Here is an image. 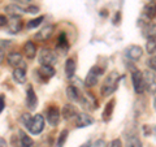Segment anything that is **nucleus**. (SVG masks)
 <instances>
[{
    "label": "nucleus",
    "mask_w": 156,
    "mask_h": 147,
    "mask_svg": "<svg viewBox=\"0 0 156 147\" xmlns=\"http://www.w3.org/2000/svg\"><path fill=\"white\" fill-rule=\"evenodd\" d=\"M31 120H33V117L29 115V113H23L22 116H21V122L23 125H26L27 128L30 126V124H31Z\"/></svg>",
    "instance_id": "nucleus-30"
},
{
    "label": "nucleus",
    "mask_w": 156,
    "mask_h": 147,
    "mask_svg": "<svg viewBox=\"0 0 156 147\" xmlns=\"http://www.w3.org/2000/svg\"><path fill=\"white\" fill-rule=\"evenodd\" d=\"M68 130L66 129H64L60 133V135H58V139H57V147H64V145H65V142H66V139H68Z\"/></svg>",
    "instance_id": "nucleus-26"
},
{
    "label": "nucleus",
    "mask_w": 156,
    "mask_h": 147,
    "mask_svg": "<svg viewBox=\"0 0 156 147\" xmlns=\"http://www.w3.org/2000/svg\"><path fill=\"white\" fill-rule=\"evenodd\" d=\"M155 130H156V128H155Z\"/></svg>",
    "instance_id": "nucleus-42"
},
{
    "label": "nucleus",
    "mask_w": 156,
    "mask_h": 147,
    "mask_svg": "<svg viewBox=\"0 0 156 147\" xmlns=\"http://www.w3.org/2000/svg\"><path fill=\"white\" fill-rule=\"evenodd\" d=\"M80 102H81L82 107H83L85 109H89V111L96 109V107H98V102L95 99V96L92 94H90V92L82 94L81 98H80Z\"/></svg>",
    "instance_id": "nucleus-6"
},
{
    "label": "nucleus",
    "mask_w": 156,
    "mask_h": 147,
    "mask_svg": "<svg viewBox=\"0 0 156 147\" xmlns=\"http://www.w3.org/2000/svg\"><path fill=\"white\" fill-rule=\"evenodd\" d=\"M60 111H58L57 107H50L47 111V121L48 124L52 126H56L60 121Z\"/></svg>",
    "instance_id": "nucleus-9"
},
{
    "label": "nucleus",
    "mask_w": 156,
    "mask_h": 147,
    "mask_svg": "<svg viewBox=\"0 0 156 147\" xmlns=\"http://www.w3.org/2000/svg\"><path fill=\"white\" fill-rule=\"evenodd\" d=\"M113 104H115V100H112L111 103H108V104H107V107H105V111H104V113H103L104 120H108L109 117H111L112 109H113Z\"/></svg>",
    "instance_id": "nucleus-29"
},
{
    "label": "nucleus",
    "mask_w": 156,
    "mask_h": 147,
    "mask_svg": "<svg viewBox=\"0 0 156 147\" xmlns=\"http://www.w3.org/2000/svg\"><path fill=\"white\" fill-rule=\"evenodd\" d=\"M108 147H122V142H121V139H113Z\"/></svg>",
    "instance_id": "nucleus-34"
},
{
    "label": "nucleus",
    "mask_w": 156,
    "mask_h": 147,
    "mask_svg": "<svg viewBox=\"0 0 156 147\" xmlns=\"http://www.w3.org/2000/svg\"><path fill=\"white\" fill-rule=\"evenodd\" d=\"M146 50H147L150 55H152V53L156 52V41L155 39H148L147 45H146Z\"/></svg>",
    "instance_id": "nucleus-27"
},
{
    "label": "nucleus",
    "mask_w": 156,
    "mask_h": 147,
    "mask_svg": "<svg viewBox=\"0 0 156 147\" xmlns=\"http://www.w3.org/2000/svg\"><path fill=\"white\" fill-rule=\"evenodd\" d=\"M7 61L11 66L18 68L22 64V56H21V53H18V52H11V53H8V56H7Z\"/></svg>",
    "instance_id": "nucleus-17"
},
{
    "label": "nucleus",
    "mask_w": 156,
    "mask_h": 147,
    "mask_svg": "<svg viewBox=\"0 0 156 147\" xmlns=\"http://www.w3.org/2000/svg\"><path fill=\"white\" fill-rule=\"evenodd\" d=\"M143 37L147 39H156V23L148 22L143 27Z\"/></svg>",
    "instance_id": "nucleus-20"
},
{
    "label": "nucleus",
    "mask_w": 156,
    "mask_h": 147,
    "mask_svg": "<svg viewBox=\"0 0 156 147\" xmlns=\"http://www.w3.org/2000/svg\"><path fill=\"white\" fill-rule=\"evenodd\" d=\"M26 106L30 111H34L38 106V98H37V94L34 92V89L31 86H29L27 91H26Z\"/></svg>",
    "instance_id": "nucleus-8"
},
{
    "label": "nucleus",
    "mask_w": 156,
    "mask_h": 147,
    "mask_svg": "<svg viewBox=\"0 0 156 147\" xmlns=\"http://www.w3.org/2000/svg\"><path fill=\"white\" fill-rule=\"evenodd\" d=\"M16 145L17 146H14V147H31L33 146V139L23 130H20L18 131V139L16 142Z\"/></svg>",
    "instance_id": "nucleus-13"
},
{
    "label": "nucleus",
    "mask_w": 156,
    "mask_h": 147,
    "mask_svg": "<svg viewBox=\"0 0 156 147\" xmlns=\"http://www.w3.org/2000/svg\"><path fill=\"white\" fill-rule=\"evenodd\" d=\"M143 14L148 20H152L156 16V5L155 4H147V5L143 8Z\"/></svg>",
    "instance_id": "nucleus-25"
},
{
    "label": "nucleus",
    "mask_w": 156,
    "mask_h": 147,
    "mask_svg": "<svg viewBox=\"0 0 156 147\" xmlns=\"http://www.w3.org/2000/svg\"><path fill=\"white\" fill-rule=\"evenodd\" d=\"M27 129L30 130V133L34 135H38L39 133H42V130L44 129V117L42 115H35L33 117L31 124Z\"/></svg>",
    "instance_id": "nucleus-5"
},
{
    "label": "nucleus",
    "mask_w": 156,
    "mask_h": 147,
    "mask_svg": "<svg viewBox=\"0 0 156 147\" xmlns=\"http://www.w3.org/2000/svg\"><path fill=\"white\" fill-rule=\"evenodd\" d=\"M147 65H148V68L151 70H154V72H156V56H152L150 59V60L147 61Z\"/></svg>",
    "instance_id": "nucleus-32"
},
{
    "label": "nucleus",
    "mask_w": 156,
    "mask_h": 147,
    "mask_svg": "<svg viewBox=\"0 0 156 147\" xmlns=\"http://www.w3.org/2000/svg\"><path fill=\"white\" fill-rule=\"evenodd\" d=\"M76 117H77L76 121L77 128H86V126L92 125V122H94V119L89 113H78Z\"/></svg>",
    "instance_id": "nucleus-11"
},
{
    "label": "nucleus",
    "mask_w": 156,
    "mask_h": 147,
    "mask_svg": "<svg viewBox=\"0 0 156 147\" xmlns=\"http://www.w3.org/2000/svg\"><path fill=\"white\" fill-rule=\"evenodd\" d=\"M0 147H7V142L3 138H0Z\"/></svg>",
    "instance_id": "nucleus-38"
},
{
    "label": "nucleus",
    "mask_w": 156,
    "mask_h": 147,
    "mask_svg": "<svg viewBox=\"0 0 156 147\" xmlns=\"http://www.w3.org/2000/svg\"><path fill=\"white\" fill-rule=\"evenodd\" d=\"M23 52L27 59H34L37 55V47L34 45V42H26L23 46Z\"/></svg>",
    "instance_id": "nucleus-22"
},
{
    "label": "nucleus",
    "mask_w": 156,
    "mask_h": 147,
    "mask_svg": "<svg viewBox=\"0 0 156 147\" xmlns=\"http://www.w3.org/2000/svg\"><path fill=\"white\" fill-rule=\"evenodd\" d=\"M61 115H62V117H64L65 120H69V119H72V117L77 116L78 113H77L76 107L73 104H65L64 108H62V111H61Z\"/></svg>",
    "instance_id": "nucleus-21"
},
{
    "label": "nucleus",
    "mask_w": 156,
    "mask_h": 147,
    "mask_svg": "<svg viewBox=\"0 0 156 147\" xmlns=\"http://www.w3.org/2000/svg\"><path fill=\"white\" fill-rule=\"evenodd\" d=\"M38 60H39V63H41V65L53 66L55 63H56V55H55V52L50 50V48H42L41 52H39Z\"/></svg>",
    "instance_id": "nucleus-2"
},
{
    "label": "nucleus",
    "mask_w": 156,
    "mask_h": 147,
    "mask_svg": "<svg viewBox=\"0 0 156 147\" xmlns=\"http://www.w3.org/2000/svg\"><path fill=\"white\" fill-rule=\"evenodd\" d=\"M43 20H44V17H43V16L38 17V18H34V20H31V21H29V22H27V27H29V29H34V27L39 26V25H41V23H42Z\"/></svg>",
    "instance_id": "nucleus-28"
},
{
    "label": "nucleus",
    "mask_w": 156,
    "mask_h": 147,
    "mask_svg": "<svg viewBox=\"0 0 156 147\" xmlns=\"http://www.w3.org/2000/svg\"><path fill=\"white\" fill-rule=\"evenodd\" d=\"M53 30H55V26L53 25H47L44 27H42L35 34V39L37 41H47L48 38H51V35L53 34Z\"/></svg>",
    "instance_id": "nucleus-12"
},
{
    "label": "nucleus",
    "mask_w": 156,
    "mask_h": 147,
    "mask_svg": "<svg viewBox=\"0 0 156 147\" xmlns=\"http://www.w3.org/2000/svg\"><path fill=\"white\" fill-rule=\"evenodd\" d=\"M17 3H21V4H26V3H29L30 0H16Z\"/></svg>",
    "instance_id": "nucleus-40"
},
{
    "label": "nucleus",
    "mask_w": 156,
    "mask_h": 147,
    "mask_svg": "<svg viewBox=\"0 0 156 147\" xmlns=\"http://www.w3.org/2000/svg\"><path fill=\"white\" fill-rule=\"evenodd\" d=\"M125 55L130 60H139L143 55V50H142V47H139L136 45H131L130 47H128L125 50Z\"/></svg>",
    "instance_id": "nucleus-7"
},
{
    "label": "nucleus",
    "mask_w": 156,
    "mask_h": 147,
    "mask_svg": "<svg viewBox=\"0 0 156 147\" xmlns=\"http://www.w3.org/2000/svg\"><path fill=\"white\" fill-rule=\"evenodd\" d=\"M80 147H91V142L89 141V142H86V143H83L82 146H80Z\"/></svg>",
    "instance_id": "nucleus-39"
},
{
    "label": "nucleus",
    "mask_w": 156,
    "mask_h": 147,
    "mask_svg": "<svg viewBox=\"0 0 156 147\" xmlns=\"http://www.w3.org/2000/svg\"><path fill=\"white\" fill-rule=\"evenodd\" d=\"M25 11L27 12V13H31V14H37L38 12H39V8L38 7H35V5H29Z\"/></svg>",
    "instance_id": "nucleus-33"
},
{
    "label": "nucleus",
    "mask_w": 156,
    "mask_h": 147,
    "mask_svg": "<svg viewBox=\"0 0 156 147\" xmlns=\"http://www.w3.org/2000/svg\"><path fill=\"white\" fill-rule=\"evenodd\" d=\"M144 83H146V89L151 94H155L156 92V77L154 73L151 72H144Z\"/></svg>",
    "instance_id": "nucleus-10"
},
{
    "label": "nucleus",
    "mask_w": 156,
    "mask_h": 147,
    "mask_svg": "<svg viewBox=\"0 0 156 147\" xmlns=\"http://www.w3.org/2000/svg\"><path fill=\"white\" fill-rule=\"evenodd\" d=\"M13 78L14 81L20 85H22V83L26 82V72H25V68L22 66H18V68H14L13 70Z\"/></svg>",
    "instance_id": "nucleus-18"
},
{
    "label": "nucleus",
    "mask_w": 156,
    "mask_h": 147,
    "mask_svg": "<svg viewBox=\"0 0 156 147\" xmlns=\"http://www.w3.org/2000/svg\"><path fill=\"white\" fill-rule=\"evenodd\" d=\"M57 51H60L61 53H65L68 50H69V43H68V39H66V35L65 33H61L60 37L57 39Z\"/></svg>",
    "instance_id": "nucleus-19"
},
{
    "label": "nucleus",
    "mask_w": 156,
    "mask_h": 147,
    "mask_svg": "<svg viewBox=\"0 0 156 147\" xmlns=\"http://www.w3.org/2000/svg\"><path fill=\"white\" fill-rule=\"evenodd\" d=\"M4 57H5V55H4V51L0 48V64L3 63V60H4Z\"/></svg>",
    "instance_id": "nucleus-37"
},
{
    "label": "nucleus",
    "mask_w": 156,
    "mask_h": 147,
    "mask_svg": "<svg viewBox=\"0 0 156 147\" xmlns=\"http://www.w3.org/2000/svg\"><path fill=\"white\" fill-rule=\"evenodd\" d=\"M37 73L43 80H50L51 77L55 76V69H53V66H51V65H41V68H39V70Z\"/></svg>",
    "instance_id": "nucleus-16"
},
{
    "label": "nucleus",
    "mask_w": 156,
    "mask_h": 147,
    "mask_svg": "<svg viewBox=\"0 0 156 147\" xmlns=\"http://www.w3.org/2000/svg\"><path fill=\"white\" fill-rule=\"evenodd\" d=\"M21 29H22V21L20 20V17H12L8 21V33L17 34L21 31Z\"/></svg>",
    "instance_id": "nucleus-14"
},
{
    "label": "nucleus",
    "mask_w": 156,
    "mask_h": 147,
    "mask_svg": "<svg viewBox=\"0 0 156 147\" xmlns=\"http://www.w3.org/2000/svg\"><path fill=\"white\" fill-rule=\"evenodd\" d=\"M8 25V18L4 14H0V27Z\"/></svg>",
    "instance_id": "nucleus-35"
},
{
    "label": "nucleus",
    "mask_w": 156,
    "mask_h": 147,
    "mask_svg": "<svg viewBox=\"0 0 156 147\" xmlns=\"http://www.w3.org/2000/svg\"><path fill=\"white\" fill-rule=\"evenodd\" d=\"M117 83H119V76H117L116 72H113L109 77L105 78V81L103 82V85H101V90H100L101 95L109 96L111 94H113V91L117 87Z\"/></svg>",
    "instance_id": "nucleus-1"
},
{
    "label": "nucleus",
    "mask_w": 156,
    "mask_h": 147,
    "mask_svg": "<svg viewBox=\"0 0 156 147\" xmlns=\"http://www.w3.org/2000/svg\"><path fill=\"white\" fill-rule=\"evenodd\" d=\"M66 96L69 98L70 100H73V102L80 100V98H81L80 90H78L76 86H68L66 87Z\"/></svg>",
    "instance_id": "nucleus-23"
},
{
    "label": "nucleus",
    "mask_w": 156,
    "mask_h": 147,
    "mask_svg": "<svg viewBox=\"0 0 156 147\" xmlns=\"http://www.w3.org/2000/svg\"><path fill=\"white\" fill-rule=\"evenodd\" d=\"M103 72H104L103 68H100V66H98V65L92 66L91 69L89 70V73H87V76H86L85 85L89 86V87L95 86L96 83H98V78H99L101 74H103Z\"/></svg>",
    "instance_id": "nucleus-4"
},
{
    "label": "nucleus",
    "mask_w": 156,
    "mask_h": 147,
    "mask_svg": "<svg viewBox=\"0 0 156 147\" xmlns=\"http://www.w3.org/2000/svg\"><path fill=\"white\" fill-rule=\"evenodd\" d=\"M154 107H155V109H156V96H155V99H154Z\"/></svg>",
    "instance_id": "nucleus-41"
},
{
    "label": "nucleus",
    "mask_w": 156,
    "mask_h": 147,
    "mask_svg": "<svg viewBox=\"0 0 156 147\" xmlns=\"http://www.w3.org/2000/svg\"><path fill=\"white\" fill-rule=\"evenodd\" d=\"M131 80H133V86L134 91L136 94H142L146 89V83H144V74L139 70H134L131 73Z\"/></svg>",
    "instance_id": "nucleus-3"
},
{
    "label": "nucleus",
    "mask_w": 156,
    "mask_h": 147,
    "mask_svg": "<svg viewBox=\"0 0 156 147\" xmlns=\"http://www.w3.org/2000/svg\"><path fill=\"white\" fill-rule=\"evenodd\" d=\"M128 147H142V142L138 138H131L128 143Z\"/></svg>",
    "instance_id": "nucleus-31"
},
{
    "label": "nucleus",
    "mask_w": 156,
    "mask_h": 147,
    "mask_svg": "<svg viewBox=\"0 0 156 147\" xmlns=\"http://www.w3.org/2000/svg\"><path fill=\"white\" fill-rule=\"evenodd\" d=\"M76 73V63L73 59H68L65 61V74L68 78H72Z\"/></svg>",
    "instance_id": "nucleus-24"
},
{
    "label": "nucleus",
    "mask_w": 156,
    "mask_h": 147,
    "mask_svg": "<svg viewBox=\"0 0 156 147\" xmlns=\"http://www.w3.org/2000/svg\"><path fill=\"white\" fill-rule=\"evenodd\" d=\"M4 11H5V13L9 14L11 17H21L22 14L26 12V11H23L20 5H17V4H9V5L5 7Z\"/></svg>",
    "instance_id": "nucleus-15"
},
{
    "label": "nucleus",
    "mask_w": 156,
    "mask_h": 147,
    "mask_svg": "<svg viewBox=\"0 0 156 147\" xmlns=\"http://www.w3.org/2000/svg\"><path fill=\"white\" fill-rule=\"evenodd\" d=\"M4 108H5V99H4L3 95H0V113L3 112Z\"/></svg>",
    "instance_id": "nucleus-36"
}]
</instances>
